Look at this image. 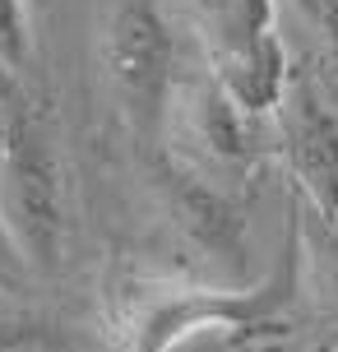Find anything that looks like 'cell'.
I'll return each instance as SVG.
<instances>
[{"label": "cell", "mask_w": 338, "mask_h": 352, "mask_svg": "<svg viewBox=\"0 0 338 352\" xmlns=\"http://www.w3.org/2000/svg\"><path fill=\"white\" fill-rule=\"evenodd\" d=\"M302 250L306 232L292 213L283 232V250L260 287H209L177 274H148L121 264L102 283V324L116 352H172L190 334H236L264 338L287 334L283 324L302 297Z\"/></svg>", "instance_id": "cell-1"}, {"label": "cell", "mask_w": 338, "mask_h": 352, "mask_svg": "<svg viewBox=\"0 0 338 352\" xmlns=\"http://www.w3.org/2000/svg\"><path fill=\"white\" fill-rule=\"evenodd\" d=\"M74 181L42 107L0 74V223L28 274L52 278L70 255Z\"/></svg>", "instance_id": "cell-2"}, {"label": "cell", "mask_w": 338, "mask_h": 352, "mask_svg": "<svg viewBox=\"0 0 338 352\" xmlns=\"http://www.w3.org/2000/svg\"><path fill=\"white\" fill-rule=\"evenodd\" d=\"M199 47L214 79L250 116H269L287 88L292 60L278 37L273 0H190Z\"/></svg>", "instance_id": "cell-3"}, {"label": "cell", "mask_w": 338, "mask_h": 352, "mask_svg": "<svg viewBox=\"0 0 338 352\" xmlns=\"http://www.w3.org/2000/svg\"><path fill=\"white\" fill-rule=\"evenodd\" d=\"M102 70L139 130H153L177 84V42L148 0H121L102 28Z\"/></svg>", "instance_id": "cell-4"}, {"label": "cell", "mask_w": 338, "mask_h": 352, "mask_svg": "<svg viewBox=\"0 0 338 352\" xmlns=\"http://www.w3.org/2000/svg\"><path fill=\"white\" fill-rule=\"evenodd\" d=\"M273 116H278V148L302 204H311L324 228L338 232V116L320 98L315 79L302 70L287 74Z\"/></svg>", "instance_id": "cell-5"}, {"label": "cell", "mask_w": 338, "mask_h": 352, "mask_svg": "<svg viewBox=\"0 0 338 352\" xmlns=\"http://www.w3.org/2000/svg\"><path fill=\"white\" fill-rule=\"evenodd\" d=\"M167 186V209L177 218V228L195 241L214 264H227L232 274H241L246 264V218L236 213L227 195H218L214 186H204L190 172H172L162 176Z\"/></svg>", "instance_id": "cell-6"}, {"label": "cell", "mask_w": 338, "mask_h": 352, "mask_svg": "<svg viewBox=\"0 0 338 352\" xmlns=\"http://www.w3.org/2000/svg\"><path fill=\"white\" fill-rule=\"evenodd\" d=\"M185 111H190V140H195L218 167H246V162H255V153H260V144L250 135V121H255V116L241 111L214 79H204V84L190 88V107H185Z\"/></svg>", "instance_id": "cell-7"}, {"label": "cell", "mask_w": 338, "mask_h": 352, "mask_svg": "<svg viewBox=\"0 0 338 352\" xmlns=\"http://www.w3.org/2000/svg\"><path fill=\"white\" fill-rule=\"evenodd\" d=\"M33 56V28H28V10L23 0H0V74L28 70Z\"/></svg>", "instance_id": "cell-8"}, {"label": "cell", "mask_w": 338, "mask_h": 352, "mask_svg": "<svg viewBox=\"0 0 338 352\" xmlns=\"http://www.w3.org/2000/svg\"><path fill=\"white\" fill-rule=\"evenodd\" d=\"M52 343H56V334L42 320L0 306V352H42V348H52Z\"/></svg>", "instance_id": "cell-9"}, {"label": "cell", "mask_w": 338, "mask_h": 352, "mask_svg": "<svg viewBox=\"0 0 338 352\" xmlns=\"http://www.w3.org/2000/svg\"><path fill=\"white\" fill-rule=\"evenodd\" d=\"M297 10H302L306 23L324 37V47L338 56V0H297Z\"/></svg>", "instance_id": "cell-10"}, {"label": "cell", "mask_w": 338, "mask_h": 352, "mask_svg": "<svg viewBox=\"0 0 338 352\" xmlns=\"http://www.w3.org/2000/svg\"><path fill=\"white\" fill-rule=\"evenodd\" d=\"M0 274H5V278H23V274H28L23 260H19V250L10 246V236H5V223H0Z\"/></svg>", "instance_id": "cell-11"}, {"label": "cell", "mask_w": 338, "mask_h": 352, "mask_svg": "<svg viewBox=\"0 0 338 352\" xmlns=\"http://www.w3.org/2000/svg\"><path fill=\"white\" fill-rule=\"evenodd\" d=\"M329 250H334V269H338V232H329Z\"/></svg>", "instance_id": "cell-12"}]
</instances>
